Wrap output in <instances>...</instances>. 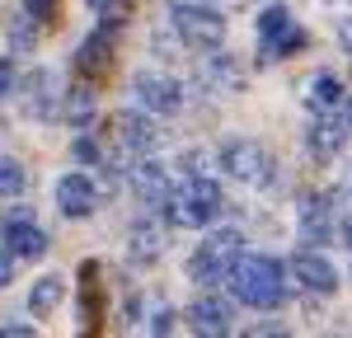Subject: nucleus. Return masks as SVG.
Returning <instances> with one entry per match:
<instances>
[{
    "mask_svg": "<svg viewBox=\"0 0 352 338\" xmlns=\"http://www.w3.org/2000/svg\"><path fill=\"white\" fill-rule=\"evenodd\" d=\"M230 291H235V301H244V306H254V310L282 306L287 282H282L277 258H263V254H240V258H235V268H230Z\"/></svg>",
    "mask_w": 352,
    "mask_h": 338,
    "instance_id": "f257e3e1",
    "label": "nucleus"
},
{
    "mask_svg": "<svg viewBox=\"0 0 352 338\" xmlns=\"http://www.w3.org/2000/svg\"><path fill=\"white\" fill-rule=\"evenodd\" d=\"M217 212H221V188H217V179H207V174H188V183H184L179 193L164 197L169 225H184V230L207 225Z\"/></svg>",
    "mask_w": 352,
    "mask_h": 338,
    "instance_id": "f03ea898",
    "label": "nucleus"
},
{
    "mask_svg": "<svg viewBox=\"0 0 352 338\" xmlns=\"http://www.w3.org/2000/svg\"><path fill=\"white\" fill-rule=\"evenodd\" d=\"M240 230H217V235H207L197 254L188 258V278L202 282V286H217V282L230 278V268H235V258H240Z\"/></svg>",
    "mask_w": 352,
    "mask_h": 338,
    "instance_id": "7ed1b4c3",
    "label": "nucleus"
},
{
    "mask_svg": "<svg viewBox=\"0 0 352 338\" xmlns=\"http://www.w3.org/2000/svg\"><path fill=\"white\" fill-rule=\"evenodd\" d=\"M174 28H179V38L188 43V47H221L226 43V28H230V19L226 14H217L212 5H197V0H174Z\"/></svg>",
    "mask_w": 352,
    "mask_h": 338,
    "instance_id": "20e7f679",
    "label": "nucleus"
},
{
    "mask_svg": "<svg viewBox=\"0 0 352 338\" xmlns=\"http://www.w3.org/2000/svg\"><path fill=\"white\" fill-rule=\"evenodd\" d=\"M221 169L230 174V179H240V183H254V188H263L272 183V150L263 141H226L221 146Z\"/></svg>",
    "mask_w": 352,
    "mask_h": 338,
    "instance_id": "39448f33",
    "label": "nucleus"
},
{
    "mask_svg": "<svg viewBox=\"0 0 352 338\" xmlns=\"http://www.w3.org/2000/svg\"><path fill=\"white\" fill-rule=\"evenodd\" d=\"M300 47H305V33L287 19L282 5H268L263 19H258V52H263V61H282V56L300 52Z\"/></svg>",
    "mask_w": 352,
    "mask_h": 338,
    "instance_id": "423d86ee",
    "label": "nucleus"
},
{
    "mask_svg": "<svg viewBox=\"0 0 352 338\" xmlns=\"http://www.w3.org/2000/svg\"><path fill=\"white\" fill-rule=\"evenodd\" d=\"M132 94H136V104L146 113H179L184 109V84L174 80V76H160V71H136V80H132Z\"/></svg>",
    "mask_w": 352,
    "mask_h": 338,
    "instance_id": "0eeeda50",
    "label": "nucleus"
},
{
    "mask_svg": "<svg viewBox=\"0 0 352 338\" xmlns=\"http://www.w3.org/2000/svg\"><path fill=\"white\" fill-rule=\"evenodd\" d=\"M109 132L118 137V146H127L136 155H151L155 146H160V127L151 122V117H141V113H113L109 117Z\"/></svg>",
    "mask_w": 352,
    "mask_h": 338,
    "instance_id": "6e6552de",
    "label": "nucleus"
},
{
    "mask_svg": "<svg viewBox=\"0 0 352 338\" xmlns=\"http://www.w3.org/2000/svg\"><path fill=\"white\" fill-rule=\"evenodd\" d=\"M348 146V132H343V117L338 113H320L315 122H310V132H305V150H310V160H338V150Z\"/></svg>",
    "mask_w": 352,
    "mask_h": 338,
    "instance_id": "1a4fd4ad",
    "label": "nucleus"
},
{
    "mask_svg": "<svg viewBox=\"0 0 352 338\" xmlns=\"http://www.w3.org/2000/svg\"><path fill=\"white\" fill-rule=\"evenodd\" d=\"M76 71H80L85 80H104V76H113V38H109V28L89 33L80 47H76Z\"/></svg>",
    "mask_w": 352,
    "mask_h": 338,
    "instance_id": "9d476101",
    "label": "nucleus"
},
{
    "mask_svg": "<svg viewBox=\"0 0 352 338\" xmlns=\"http://www.w3.org/2000/svg\"><path fill=\"white\" fill-rule=\"evenodd\" d=\"M333 193H305L300 197V240L305 245H324L333 230Z\"/></svg>",
    "mask_w": 352,
    "mask_h": 338,
    "instance_id": "9b49d317",
    "label": "nucleus"
},
{
    "mask_svg": "<svg viewBox=\"0 0 352 338\" xmlns=\"http://www.w3.org/2000/svg\"><path fill=\"white\" fill-rule=\"evenodd\" d=\"M5 245L14 258H38V254H47V235L38 221H28V212H14L5 221Z\"/></svg>",
    "mask_w": 352,
    "mask_h": 338,
    "instance_id": "f8f14e48",
    "label": "nucleus"
},
{
    "mask_svg": "<svg viewBox=\"0 0 352 338\" xmlns=\"http://www.w3.org/2000/svg\"><path fill=\"white\" fill-rule=\"evenodd\" d=\"M230 319H235V310L226 306L221 296H202V301L188 306V329H197V334H207V338L230 334Z\"/></svg>",
    "mask_w": 352,
    "mask_h": 338,
    "instance_id": "ddd939ff",
    "label": "nucleus"
},
{
    "mask_svg": "<svg viewBox=\"0 0 352 338\" xmlns=\"http://www.w3.org/2000/svg\"><path fill=\"white\" fill-rule=\"evenodd\" d=\"M292 273L305 291H315V296H329V291H338V273H333V263L320 258V254H296L292 258Z\"/></svg>",
    "mask_w": 352,
    "mask_h": 338,
    "instance_id": "4468645a",
    "label": "nucleus"
},
{
    "mask_svg": "<svg viewBox=\"0 0 352 338\" xmlns=\"http://www.w3.org/2000/svg\"><path fill=\"white\" fill-rule=\"evenodd\" d=\"M56 207H61L66 216H89V212L99 207V188H94L85 174H66V179L56 183Z\"/></svg>",
    "mask_w": 352,
    "mask_h": 338,
    "instance_id": "2eb2a0df",
    "label": "nucleus"
},
{
    "mask_svg": "<svg viewBox=\"0 0 352 338\" xmlns=\"http://www.w3.org/2000/svg\"><path fill=\"white\" fill-rule=\"evenodd\" d=\"M127 179H132V193L141 202H164L169 197V179H164V165L155 160H141V165L127 169Z\"/></svg>",
    "mask_w": 352,
    "mask_h": 338,
    "instance_id": "dca6fc26",
    "label": "nucleus"
},
{
    "mask_svg": "<svg viewBox=\"0 0 352 338\" xmlns=\"http://www.w3.org/2000/svg\"><path fill=\"white\" fill-rule=\"evenodd\" d=\"M61 296H66V278H56V273H47V278L33 282V291H28V310L43 319V315H52L56 306H61Z\"/></svg>",
    "mask_w": 352,
    "mask_h": 338,
    "instance_id": "f3484780",
    "label": "nucleus"
},
{
    "mask_svg": "<svg viewBox=\"0 0 352 338\" xmlns=\"http://www.w3.org/2000/svg\"><path fill=\"white\" fill-rule=\"evenodd\" d=\"M310 109L315 113L343 109V84H338V76H315V84H310Z\"/></svg>",
    "mask_w": 352,
    "mask_h": 338,
    "instance_id": "a211bd4d",
    "label": "nucleus"
},
{
    "mask_svg": "<svg viewBox=\"0 0 352 338\" xmlns=\"http://www.w3.org/2000/svg\"><path fill=\"white\" fill-rule=\"evenodd\" d=\"M164 249L160 230H151V225H136L132 230V263H155Z\"/></svg>",
    "mask_w": 352,
    "mask_h": 338,
    "instance_id": "6ab92c4d",
    "label": "nucleus"
},
{
    "mask_svg": "<svg viewBox=\"0 0 352 338\" xmlns=\"http://www.w3.org/2000/svg\"><path fill=\"white\" fill-rule=\"evenodd\" d=\"M28 183V174L19 160H10V155H0V197H19Z\"/></svg>",
    "mask_w": 352,
    "mask_h": 338,
    "instance_id": "aec40b11",
    "label": "nucleus"
},
{
    "mask_svg": "<svg viewBox=\"0 0 352 338\" xmlns=\"http://www.w3.org/2000/svg\"><path fill=\"white\" fill-rule=\"evenodd\" d=\"M207 76H212V84H226V89H240V84H244V71L230 61V56H212Z\"/></svg>",
    "mask_w": 352,
    "mask_h": 338,
    "instance_id": "412c9836",
    "label": "nucleus"
},
{
    "mask_svg": "<svg viewBox=\"0 0 352 338\" xmlns=\"http://www.w3.org/2000/svg\"><path fill=\"white\" fill-rule=\"evenodd\" d=\"M71 150H76V160H80V165H94V160H99V141H94V137H76Z\"/></svg>",
    "mask_w": 352,
    "mask_h": 338,
    "instance_id": "4be33fe9",
    "label": "nucleus"
},
{
    "mask_svg": "<svg viewBox=\"0 0 352 338\" xmlns=\"http://www.w3.org/2000/svg\"><path fill=\"white\" fill-rule=\"evenodd\" d=\"M28 19H56V0H24Z\"/></svg>",
    "mask_w": 352,
    "mask_h": 338,
    "instance_id": "5701e85b",
    "label": "nucleus"
},
{
    "mask_svg": "<svg viewBox=\"0 0 352 338\" xmlns=\"http://www.w3.org/2000/svg\"><path fill=\"white\" fill-rule=\"evenodd\" d=\"M10 278H14V254H5V249H0V291L10 286Z\"/></svg>",
    "mask_w": 352,
    "mask_h": 338,
    "instance_id": "b1692460",
    "label": "nucleus"
},
{
    "mask_svg": "<svg viewBox=\"0 0 352 338\" xmlns=\"http://www.w3.org/2000/svg\"><path fill=\"white\" fill-rule=\"evenodd\" d=\"M33 329L28 324H0V338H28Z\"/></svg>",
    "mask_w": 352,
    "mask_h": 338,
    "instance_id": "393cba45",
    "label": "nucleus"
},
{
    "mask_svg": "<svg viewBox=\"0 0 352 338\" xmlns=\"http://www.w3.org/2000/svg\"><path fill=\"white\" fill-rule=\"evenodd\" d=\"M151 329H155V334H169V329H174V315H169V310H160V315H155V324H151Z\"/></svg>",
    "mask_w": 352,
    "mask_h": 338,
    "instance_id": "a878e982",
    "label": "nucleus"
},
{
    "mask_svg": "<svg viewBox=\"0 0 352 338\" xmlns=\"http://www.w3.org/2000/svg\"><path fill=\"white\" fill-rule=\"evenodd\" d=\"M10 89H14V71H10V66H0V99H5Z\"/></svg>",
    "mask_w": 352,
    "mask_h": 338,
    "instance_id": "bb28decb",
    "label": "nucleus"
},
{
    "mask_svg": "<svg viewBox=\"0 0 352 338\" xmlns=\"http://www.w3.org/2000/svg\"><path fill=\"white\" fill-rule=\"evenodd\" d=\"M338 43L352 52V19H343V24H338Z\"/></svg>",
    "mask_w": 352,
    "mask_h": 338,
    "instance_id": "cd10ccee",
    "label": "nucleus"
},
{
    "mask_svg": "<svg viewBox=\"0 0 352 338\" xmlns=\"http://www.w3.org/2000/svg\"><path fill=\"white\" fill-rule=\"evenodd\" d=\"M343 240H348V245H352V216H348V221H343Z\"/></svg>",
    "mask_w": 352,
    "mask_h": 338,
    "instance_id": "c85d7f7f",
    "label": "nucleus"
},
{
    "mask_svg": "<svg viewBox=\"0 0 352 338\" xmlns=\"http://www.w3.org/2000/svg\"><path fill=\"white\" fill-rule=\"evenodd\" d=\"M85 5H89V10H104V5H109V0H85Z\"/></svg>",
    "mask_w": 352,
    "mask_h": 338,
    "instance_id": "c756f323",
    "label": "nucleus"
},
{
    "mask_svg": "<svg viewBox=\"0 0 352 338\" xmlns=\"http://www.w3.org/2000/svg\"><path fill=\"white\" fill-rule=\"evenodd\" d=\"M348 117H352V109H348Z\"/></svg>",
    "mask_w": 352,
    "mask_h": 338,
    "instance_id": "7c9ffc66",
    "label": "nucleus"
},
{
    "mask_svg": "<svg viewBox=\"0 0 352 338\" xmlns=\"http://www.w3.org/2000/svg\"><path fill=\"white\" fill-rule=\"evenodd\" d=\"M348 56H352V52H348Z\"/></svg>",
    "mask_w": 352,
    "mask_h": 338,
    "instance_id": "2f4dec72",
    "label": "nucleus"
}]
</instances>
